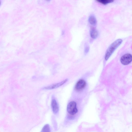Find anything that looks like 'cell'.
Wrapping results in <instances>:
<instances>
[{
  "label": "cell",
  "instance_id": "6da1fadb",
  "mask_svg": "<svg viewBox=\"0 0 132 132\" xmlns=\"http://www.w3.org/2000/svg\"><path fill=\"white\" fill-rule=\"evenodd\" d=\"M122 40L121 39H118L112 43L109 46L105 53L104 59L105 60H107L114 51L122 44Z\"/></svg>",
  "mask_w": 132,
  "mask_h": 132
},
{
  "label": "cell",
  "instance_id": "7a4b0ae2",
  "mask_svg": "<svg viewBox=\"0 0 132 132\" xmlns=\"http://www.w3.org/2000/svg\"><path fill=\"white\" fill-rule=\"evenodd\" d=\"M67 111L70 116L72 117L75 116L78 112L76 103L73 101L69 102L67 106Z\"/></svg>",
  "mask_w": 132,
  "mask_h": 132
},
{
  "label": "cell",
  "instance_id": "3957f363",
  "mask_svg": "<svg viewBox=\"0 0 132 132\" xmlns=\"http://www.w3.org/2000/svg\"><path fill=\"white\" fill-rule=\"evenodd\" d=\"M132 59L131 55L129 53H127L122 56L120 59V62L123 64L126 65L131 62Z\"/></svg>",
  "mask_w": 132,
  "mask_h": 132
},
{
  "label": "cell",
  "instance_id": "277c9868",
  "mask_svg": "<svg viewBox=\"0 0 132 132\" xmlns=\"http://www.w3.org/2000/svg\"><path fill=\"white\" fill-rule=\"evenodd\" d=\"M68 80V79H66L59 82L53 84L49 86L44 87V89H52L57 88L64 84Z\"/></svg>",
  "mask_w": 132,
  "mask_h": 132
},
{
  "label": "cell",
  "instance_id": "5b68a950",
  "mask_svg": "<svg viewBox=\"0 0 132 132\" xmlns=\"http://www.w3.org/2000/svg\"><path fill=\"white\" fill-rule=\"evenodd\" d=\"M86 83L83 79L79 80L76 83L75 88L77 90H80L83 89L86 86Z\"/></svg>",
  "mask_w": 132,
  "mask_h": 132
},
{
  "label": "cell",
  "instance_id": "8992f818",
  "mask_svg": "<svg viewBox=\"0 0 132 132\" xmlns=\"http://www.w3.org/2000/svg\"><path fill=\"white\" fill-rule=\"evenodd\" d=\"M51 106L53 113L55 114H57L59 111V107L58 103L55 99L53 98L52 100Z\"/></svg>",
  "mask_w": 132,
  "mask_h": 132
},
{
  "label": "cell",
  "instance_id": "52a82bcc",
  "mask_svg": "<svg viewBox=\"0 0 132 132\" xmlns=\"http://www.w3.org/2000/svg\"><path fill=\"white\" fill-rule=\"evenodd\" d=\"M90 37L93 39H96L98 36V32L97 30L94 28H92L90 31Z\"/></svg>",
  "mask_w": 132,
  "mask_h": 132
},
{
  "label": "cell",
  "instance_id": "ba28073f",
  "mask_svg": "<svg viewBox=\"0 0 132 132\" xmlns=\"http://www.w3.org/2000/svg\"><path fill=\"white\" fill-rule=\"evenodd\" d=\"M88 21L89 24L93 26H95L96 25L97 23L96 18L93 14L90 15L88 18Z\"/></svg>",
  "mask_w": 132,
  "mask_h": 132
},
{
  "label": "cell",
  "instance_id": "9c48e42d",
  "mask_svg": "<svg viewBox=\"0 0 132 132\" xmlns=\"http://www.w3.org/2000/svg\"><path fill=\"white\" fill-rule=\"evenodd\" d=\"M96 1L104 5H106L114 2L113 0H98Z\"/></svg>",
  "mask_w": 132,
  "mask_h": 132
},
{
  "label": "cell",
  "instance_id": "30bf717a",
  "mask_svg": "<svg viewBox=\"0 0 132 132\" xmlns=\"http://www.w3.org/2000/svg\"><path fill=\"white\" fill-rule=\"evenodd\" d=\"M50 126L48 124H46L43 127L40 132H50Z\"/></svg>",
  "mask_w": 132,
  "mask_h": 132
},
{
  "label": "cell",
  "instance_id": "8fae6325",
  "mask_svg": "<svg viewBox=\"0 0 132 132\" xmlns=\"http://www.w3.org/2000/svg\"><path fill=\"white\" fill-rule=\"evenodd\" d=\"M89 50V46L87 44H86L84 48V52L85 53H87L88 52Z\"/></svg>",
  "mask_w": 132,
  "mask_h": 132
},
{
  "label": "cell",
  "instance_id": "7c38bea8",
  "mask_svg": "<svg viewBox=\"0 0 132 132\" xmlns=\"http://www.w3.org/2000/svg\"><path fill=\"white\" fill-rule=\"evenodd\" d=\"M1 4V1L0 0V5Z\"/></svg>",
  "mask_w": 132,
  "mask_h": 132
}]
</instances>
